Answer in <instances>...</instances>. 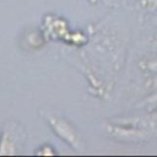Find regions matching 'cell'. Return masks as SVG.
<instances>
[{
	"label": "cell",
	"instance_id": "1",
	"mask_svg": "<svg viewBox=\"0 0 157 157\" xmlns=\"http://www.w3.org/2000/svg\"><path fill=\"white\" fill-rule=\"evenodd\" d=\"M48 123L52 125L53 130L56 132V135H59L63 140H65L67 144L71 145V147L80 150L81 148V140H80V135L77 134V131L61 117H56V115H50L48 118Z\"/></svg>",
	"mask_w": 157,
	"mask_h": 157
},
{
	"label": "cell",
	"instance_id": "2",
	"mask_svg": "<svg viewBox=\"0 0 157 157\" xmlns=\"http://www.w3.org/2000/svg\"><path fill=\"white\" fill-rule=\"evenodd\" d=\"M20 130L12 124L6 126L0 139V155H16L18 152Z\"/></svg>",
	"mask_w": 157,
	"mask_h": 157
},
{
	"label": "cell",
	"instance_id": "3",
	"mask_svg": "<svg viewBox=\"0 0 157 157\" xmlns=\"http://www.w3.org/2000/svg\"><path fill=\"white\" fill-rule=\"evenodd\" d=\"M131 124H135L139 128H151V129H157V114L145 117L142 119H134L131 120Z\"/></svg>",
	"mask_w": 157,
	"mask_h": 157
},
{
	"label": "cell",
	"instance_id": "4",
	"mask_svg": "<svg viewBox=\"0 0 157 157\" xmlns=\"http://www.w3.org/2000/svg\"><path fill=\"white\" fill-rule=\"evenodd\" d=\"M141 5L146 10H155L157 7V0H141Z\"/></svg>",
	"mask_w": 157,
	"mask_h": 157
},
{
	"label": "cell",
	"instance_id": "5",
	"mask_svg": "<svg viewBox=\"0 0 157 157\" xmlns=\"http://www.w3.org/2000/svg\"><path fill=\"white\" fill-rule=\"evenodd\" d=\"M153 86L157 87V78H156V81H153Z\"/></svg>",
	"mask_w": 157,
	"mask_h": 157
}]
</instances>
